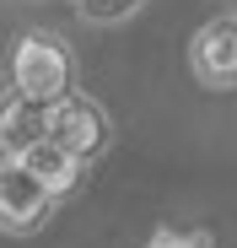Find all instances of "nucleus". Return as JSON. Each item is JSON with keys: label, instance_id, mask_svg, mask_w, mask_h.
<instances>
[{"label": "nucleus", "instance_id": "1", "mask_svg": "<svg viewBox=\"0 0 237 248\" xmlns=\"http://www.w3.org/2000/svg\"><path fill=\"white\" fill-rule=\"evenodd\" d=\"M6 97L32 103V108H54L75 97V49L49 27L16 32L6 49Z\"/></svg>", "mask_w": 237, "mask_h": 248}, {"label": "nucleus", "instance_id": "2", "mask_svg": "<svg viewBox=\"0 0 237 248\" xmlns=\"http://www.w3.org/2000/svg\"><path fill=\"white\" fill-rule=\"evenodd\" d=\"M44 140L59 146V151L75 156V162H92V156L108 151L113 124H108V113H103L92 97H65V103L44 108Z\"/></svg>", "mask_w": 237, "mask_h": 248}, {"label": "nucleus", "instance_id": "3", "mask_svg": "<svg viewBox=\"0 0 237 248\" xmlns=\"http://www.w3.org/2000/svg\"><path fill=\"white\" fill-rule=\"evenodd\" d=\"M54 194L38 184L22 162L16 168H0V232L6 237H32V232H44V221L54 216Z\"/></svg>", "mask_w": 237, "mask_h": 248}, {"label": "nucleus", "instance_id": "4", "mask_svg": "<svg viewBox=\"0 0 237 248\" xmlns=\"http://www.w3.org/2000/svg\"><path fill=\"white\" fill-rule=\"evenodd\" d=\"M189 70L200 87L210 92H232L237 87V16H210L189 44Z\"/></svg>", "mask_w": 237, "mask_h": 248}, {"label": "nucleus", "instance_id": "5", "mask_svg": "<svg viewBox=\"0 0 237 248\" xmlns=\"http://www.w3.org/2000/svg\"><path fill=\"white\" fill-rule=\"evenodd\" d=\"M22 168L44 184L54 200H65V194H75V184L87 178V162H75V156H65L59 146H49V140H38V146H27L22 151Z\"/></svg>", "mask_w": 237, "mask_h": 248}, {"label": "nucleus", "instance_id": "6", "mask_svg": "<svg viewBox=\"0 0 237 248\" xmlns=\"http://www.w3.org/2000/svg\"><path fill=\"white\" fill-rule=\"evenodd\" d=\"M0 140H6V146L16 151V162H22V151H27V146L44 140V108L6 97V103H0Z\"/></svg>", "mask_w": 237, "mask_h": 248}, {"label": "nucleus", "instance_id": "7", "mask_svg": "<svg viewBox=\"0 0 237 248\" xmlns=\"http://www.w3.org/2000/svg\"><path fill=\"white\" fill-rule=\"evenodd\" d=\"M140 6L146 0H70V11L81 22H92V27H118V22H130Z\"/></svg>", "mask_w": 237, "mask_h": 248}, {"label": "nucleus", "instance_id": "8", "mask_svg": "<svg viewBox=\"0 0 237 248\" xmlns=\"http://www.w3.org/2000/svg\"><path fill=\"white\" fill-rule=\"evenodd\" d=\"M146 248H210V232L205 227H156L146 237Z\"/></svg>", "mask_w": 237, "mask_h": 248}]
</instances>
